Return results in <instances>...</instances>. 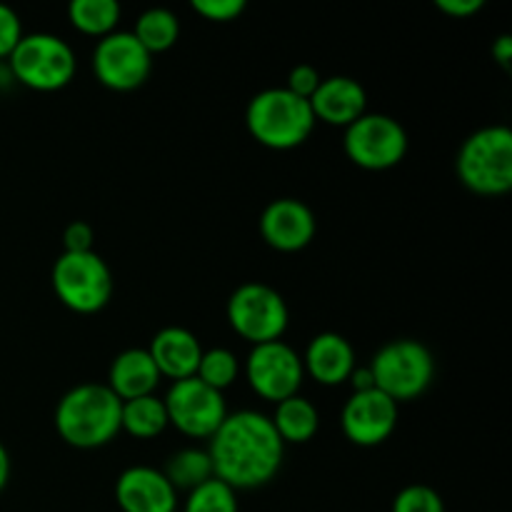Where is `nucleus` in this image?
Returning a JSON list of instances; mask_svg holds the SVG:
<instances>
[{
  "label": "nucleus",
  "instance_id": "nucleus-1",
  "mask_svg": "<svg viewBox=\"0 0 512 512\" xmlns=\"http://www.w3.org/2000/svg\"><path fill=\"white\" fill-rule=\"evenodd\" d=\"M205 450L215 478L230 485L235 493L273 483L285 458V443L273 428L270 415L260 410H235L225 415Z\"/></svg>",
  "mask_w": 512,
  "mask_h": 512
},
{
  "label": "nucleus",
  "instance_id": "nucleus-2",
  "mask_svg": "<svg viewBox=\"0 0 512 512\" xmlns=\"http://www.w3.org/2000/svg\"><path fill=\"white\" fill-rule=\"evenodd\" d=\"M120 408L123 400L105 383H80L55 405V430L73 448H103L118 438Z\"/></svg>",
  "mask_w": 512,
  "mask_h": 512
},
{
  "label": "nucleus",
  "instance_id": "nucleus-3",
  "mask_svg": "<svg viewBox=\"0 0 512 512\" xmlns=\"http://www.w3.org/2000/svg\"><path fill=\"white\" fill-rule=\"evenodd\" d=\"M310 100L290 93L285 85L265 88L250 98L245 108V125L260 145L273 150H290L303 145L315 128Z\"/></svg>",
  "mask_w": 512,
  "mask_h": 512
},
{
  "label": "nucleus",
  "instance_id": "nucleus-4",
  "mask_svg": "<svg viewBox=\"0 0 512 512\" xmlns=\"http://www.w3.org/2000/svg\"><path fill=\"white\" fill-rule=\"evenodd\" d=\"M460 183L478 195H503L512 188V130L508 125H483L463 140L458 150Z\"/></svg>",
  "mask_w": 512,
  "mask_h": 512
},
{
  "label": "nucleus",
  "instance_id": "nucleus-5",
  "mask_svg": "<svg viewBox=\"0 0 512 512\" xmlns=\"http://www.w3.org/2000/svg\"><path fill=\"white\" fill-rule=\"evenodd\" d=\"M375 388L383 390L395 403L420 398L435 380V355L425 343L398 338L385 343L370 360Z\"/></svg>",
  "mask_w": 512,
  "mask_h": 512
},
{
  "label": "nucleus",
  "instance_id": "nucleus-6",
  "mask_svg": "<svg viewBox=\"0 0 512 512\" xmlns=\"http://www.w3.org/2000/svg\"><path fill=\"white\" fill-rule=\"evenodd\" d=\"M13 80L33 90H60L75 78L78 58L68 40L53 33H23L8 55Z\"/></svg>",
  "mask_w": 512,
  "mask_h": 512
},
{
  "label": "nucleus",
  "instance_id": "nucleus-7",
  "mask_svg": "<svg viewBox=\"0 0 512 512\" xmlns=\"http://www.w3.org/2000/svg\"><path fill=\"white\" fill-rule=\"evenodd\" d=\"M53 290L60 303L73 313L90 315L103 310L113 298V273L95 250L60 253L53 263Z\"/></svg>",
  "mask_w": 512,
  "mask_h": 512
},
{
  "label": "nucleus",
  "instance_id": "nucleus-8",
  "mask_svg": "<svg viewBox=\"0 0 512 512\" xmlns=\"http://www.w3.org/2000/svg\"><path fill=\"white\" fill-rule=\"evenodd\" d=\"M225 313L230 328L253 345L280 340L290 323V310L283 295L273 285L260 280L238 285L230 293Z\"/></svg>",
  "mask_w": 512,
  "mask_h": 512
},
{
  "label": "nucleus",
  "instance_id": "nucleus-9",
  "mask_svg": "<svg viewBox=\"0 0 512 512\" xmlns=\"http://www.w3.org/2000/svg\"><path fill=\"white\" fill-rule=\"evenodd\" d=\"M345 155L365 170H388L408 153L403 123L388 113H363L345 128Z\"/></svg>",
  "mask_w": 512,
  "mask_h": 512
},
{
  "label": "nucleus",
  "instance_id": "nucleus-10",
  "mask_svg": "<svg viewBox=\"0 0 512 512\" xmlns=\"http://www.w3.org/2000/svg\"><path fill=\"white\" fill-rule=\"evenodd\" d=\"M243 370L250 388L270 403H280L290 395H298L305 378L303 355L285 340L253 345Z\"/></svg>",
  "mask_w": 512,
  "mask_h": 512
},
{
  "label": "nucleus",
  "instance_id": "nucleus-11",
  "mask_svg": "<svg viewBox=\"0 0 512 512\" xmlns=\"http://www.w3.org/2000/svg\"><path fill=\"white\" fill-rule=\"evenodd\" d=\"M170 425L188 438L210 440L228 415L225 395L205 385L200 378L175 380L163 398Z\"/></svg>",
  "mask_w": 512,
  "mask_h": 512
},
{
  "label": "nucleus",
  "instance_id": "nucleus-12",
  "mask_svg": "<svg viewBox=\"0 0 512 512\" xmlns=\"http://www.w3.org/2000/svg\"><path fill=\"white\" fill-rule=\"evenodd\" d=\"M95 78L110 90H135L148 80L153 55L140 45L133 30H113L98 38L93 48Z\"/></svg>",
  "mask_w": 512,
  "mask_h": 512
},
{
  "label": "nucleus",
  "instance_id": "nucleus-13",
  "mask_svg": "<svg viewBox=\"0 0 512 512\" xmlns=\"http://www.w3.org/2000/svg\"><path fill=\"white\" fill-rule=\"evenodd\" d=\"M340 428L360 448L385 443L398 428V403L378 388L353 393L340 410Z\"/></svg>",
  "mask_w": 512,
  "mask_h": 512
},
{
  "label": "nucleus",
  "instance_id": "nucleus-14",
  "mask_svg": "<svg viewBox=\"0 0 512 512\" xmlns=\"http://www.w3.org/2000/svg\"><path fill=\"white\" fill-rule=\"evenodd\" d=\"M318 230L313 208L300 198H275L260 213V235L280 253L308 248Z\"/></svg>",
  "mask_w": 512,
  "mask_h": 512
},
{
  "label": "nucleus",
  "instance_id": "nucleus-15",
  "mask_svg": "<svg viewBox=\"0 0 512 512\" xmlns=\"http://www.w3.org/2000/svg\"><path fill=\"white\" fill-rule=\"evenodd\" d=\"M115 500L123 512H175L178 490L163 470L150 465H130L115 480Z\"/></svg>",
  "mask_w": 512,
  "mask_h": 512
},
{
  "label": "nucleus",
  "instance_id": "nucleus-16",
  "mask_svg": "<svg viewBox=\"0 0 512 512\" xmlns=\"http://www.w3.org/2000/svg\"><path fill=\"white\" fill-rule=\"evenodd\" d=\"M310 108H313L315 120H323L328 125L348 128L353 120L368 113V93L363 83L350 75H330L320 78V85L310 95Z\"/></svg>",
  "mask_w": 512,
  "mask_h": 512
},
{
  "label": "nucleus",
  "instance_id": "nucleus-17",
  "mask_svg": "<svg viewBox=\"0 0 512 512\" xmlns=\"http://www.w3.org/2000/svg\"><path fill=\"white\" fill-rule=\"evenodd\" d=\"M148 353L160 378H173L175 383V380L193 378L200 355H203V345L193 330L183 328V325H165L153 335Z\"/></svg>",
  "mask_w": 512,
  "mask_h": 512
},
{
  "label": "nucleus",
  "instance_id": "nucleus-18",
  "mask_svg": "<svg viewBox=\"0 0 512 512\" xmlns=\"http://www.w3.org/2000/svg\"><path fill=\"white\" fill-rule=\"evenodd\" d=\"M358 365L355 350L345 335L325 330L308 343L303 355V368L315 383L320 385H343L348 383L350 373Z\"/></svg>",
  "mask_w": 512,
  "mask_h": 512
},
{
  "label": "nucleus",
  "instance_id": "nucleus-19",
  "mask_svg": "<svg viewBox=\"0 0 512 512\" xmlns=\"http://www.w3.org/2000/svg\"><path fill=\"white\" fill-rule=\"evenodd\" d=\"M158 383L160 373L155 368L153 358H150L148 348H128L113 358L105 385L120 400H133L143 398V395H153Z\"/></svg>",
  "mask_w": 512,
  "mask_h": 512
},
{
  "label": "nucleus",
  "instance_id": "nucleus-20",
  "mask_svg": "<svg viewBox=\"0 0 512 512\" xmlns=\"http://www.w3.org/2000/svg\"><path fill=\"white\" fill-rule=\"evenodd\" d=\"M270 420H273V428L278 430L285 445L308 443L320 428L318 408L303 395H290V398L275 403V413L270 415Z\"/></svg>",
  "mask_w": 512,
  "mask_h": 512
},
{
  "label": "nucleus",
  "instance_id": "nucleus-21",
  "mask_svg": "<svg viewBox=\"0 0 512 512\" xmlns=\"http://www.w3.org/2000/svg\"><path fill=\"white\" fill-rule=\"evenodd\" d=\"M170 425L168 410H165L163 398L158 395H143V398L123 400L120 408V430L140 440L158 438Z\"/></svg>",
  "mask_w": 512,
  "mask_h": 512
},
{
  "label": "nucleus",
  "instance_id": "nucleus-22",
  "mask_svg": "<svg viewBox=\"0 0 512 512\" xmlns=\"http://www.w3.org/2000/svg\"><path fill=\"white\" fill-rule=\"evenodd\" d=\"M133 35L140 40V45H143L150 55L163 53V50L173 48V45L178 43L180 20L170 8L155 5V8L143 10V13L138 15Z\"/></svg>",
  "mask_w": 512,
  "mask_h": 512
},
{
  "label": "nucleus",
  "instance_id": "nucleus-23",
  "mask_svg": "<svg viewBox=\"0 0 512 512\" xmlns=\"http://www.w3.org/2000/svg\"><path fill=\"white\" fill-rule=\"evenodd\" d=\"M163 475L170 480L175 490H193L203 485L205 480L215 478L213 463L205 448H180L168 455L163 465Z\"/></svg>",
  "mask_w": 512,
  "mask_h": 512
},
{
  "label": "nucleus",
  "instance_id": "nucleus-24",
  "mask_svg": "<svg viewBox=\"0 0 512 512\" xmlns=\"http://www.w3.org/2000/svg\"><path fill=\"white\" fill-rule=\"evenodd\" d=\"M120 8L118 0H73L68 5V18L80 33L95 35V38H103V35L118 30Z\"/></svg>",
  "mask_w": 512,
  "mask_h": 512
},
{
  "label": "nucleus",
  "instance_id": "nucleus-25",
  "mask_svg": "<svg viewBox=\"0 0 512 512\" xmlns=\"http://www.w3.org/2000/svg\"><path fill=\"white\" fill-rule=\"evenodd\" d=\"M238 375H240V360L230 348L203 350L198 370H195V378H200L205 385L220 390V393H223L225 388H230V385L238 380Z\"/></svg>",
  "mask_w": 512,
  "mask_h": 512
},
{
  "label": "nucleus",
  "instance_id": "nucleus-26",
  "mask_svg": "<svg viewBox=\"0 0 512 512\" xmlns=\"http://www.w3.org/2000/svg\"><path fill=\"white\" fill-rule=\"evenodd\" d=\"M183 512H238V493L223 480L210 478L190 490Z\"/></svg>",
  "mask_w": 512,
  "mask_h": 512
},
{
  "label": "nucleus",
  "instance_id": "nucleus-27",
  "mask_svg": "<svg viewBox=\"0 0 512 512\" xmlns=\"http://www.w3.org/2000/svg\"><path fill=\"white\" fill-rule=\"evenodd\" d=\"M393 512H445V503L438 490L423 483H413L398 490V495L393 498Z\"/></svg>",
  "mask_w": 512,
  "mask_h": 512
},
{
  "label": "nucleus",
  "instance_id": "nucleus-28",
  "mask_svg": "<svg viewBox=\"0 0 512 512\" xmlns=\"http://www.w3.org/2000/svg\"><path fill=\"white\" fill-rule=\"evenodd\" d=\"M193 10L205 20L228 23L245 13V0H193Z\"/></svg>",
  "mask_w": 512,
  "mask_h": 512
},
{
  "label": "nucleus",
  "instance_id": "nucleus-29",
  "mask_svg": "<svg viewBox=\"0 0 512 512\" xmlns=\"http://www.w3.org/2000/svg\"><path fill=\"white\" fill-rule=\"evenodd\" d=\"M23 38V23L20 15L10 5L0 3V58H8L18 40Z\"/></svg>",
  "mask_w": 512,
  "mask_h": 512
},
{
  "label": "nucleus",
  "instance_id": "nucleus-30",
  "mask_svg": "<svg viewBox=\"0 0 512 512\" xmlns=\"http://www.w3.org/2000/svg\"><path fill=\"white\" fill-rule=\"evenodd\" d=\"M320 85V73L318 68H313L310 63H298L290 68L288 73V83H285V88L290 90V93L300 95V98L310 100V95L315 93V88Z\"/></svg>",
  "mask_w": 512,
  "mask_h": 512
},
{
  "label": "nucleus",
  "instance_id": "nucleus-31",
  "mask_svg": "<svg viewBox=\"0 0 512 512\" xmlns=\"http://www.w3.org/2000/svg\"><path fill=\"white\" fill-rule=\"evenodd\" d=\"M95 230L93 225L85 223V220H73V223L65 225L63 230V250L65 253H85V250H93Z\"/></svg>",
  "mask_w": 512,
  "mask_h": 512
},
{
  "label": "nucleus",
  "instance_id": "nucleus-32",
  "mask_svg": "<svg viewBox=\"0 0 512 512\" xmlns=\"http://www.w3.org/2000/svg\"><path fill=\"white\" fill-rule=\"evenodd\" d=\"M435 5L453 18H468L483 8L485 0H435Z\"/></svg>",
  "mask_w": 512,
  "mask_h": 512
},
{
  "label": "nucleus",
  "instance_id": "nucleus-33",
  "mask_svg": "<svg viewBox=\"0 0 512 512\" xmlns=\"http://www.w3.org/2000/svg\"><path fill=\"white\" fill-rule=\"evenodd\" d=\"M493 58L503 65L505 70H510V60H512V35L510 33H500L498 38L493 40Z\"/></svg>",
  "mask_w": 512,
  "mask_h": 512
},
{
  "label": "nucleus",
  "instance_id": "nucleus-34",
  "mask_svg": "<svg viewBox=\"0 0 512 512\" xmlns=\"http://www.w3.org/2000/svg\"><path fill=\"white\" fill-rule=\"evenodd\" d=\"M348 383L353 385V393H363V390L375 388L373 373H370L368 365H355L353 373H350V378H348Z\"/></svg>",
  "mask_w": 512,
  "mask_h": 512
},
{
  "label": "nucleus",
  "instance_id": "nucleus-35",
  "mask_svg": "<svg viewBox=\"0 0 512 512\" xmlns=\"http://www.w3.org/2000/svg\"><path fill=\"white\" fill-rule=\"evenodd\" d=\"M8 480H10V455H8V448L0 443V493L5 490Z\"/></svg>",
  "mask_w": 512,
  "mask_h": 512
}]
</instances>
